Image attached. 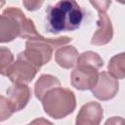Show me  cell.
I'll return each mask as SVG.
<instances>
[{"label":"cell","instance_id":"ffe728a7","mask_svg":"<svg viewBox=\"0 0 125 125\" xmlns=\"http://www.w3.org/2000/svg\"><path fill=\"white\" fill-rule=\"evenodd\" d=\"M116 1L120 4H125V0H116Z\"/></svg>","mask_w":125,"mask_h":125},{"label":"cell","instance_id":"2e32d148","mask_svg":"<svg viewBox=\"0 0 125 125\" xmlns=\"http://www.w3.org/2000/svg\"><path fill=\"white\" fill-rule=\"evenodd\" d=\"M13 113H14V111L12 110V108L8 103L7 97L2 95L0 98V121L3 122L6 119L10 118V116Z\"/></svg>","mask_w":125,"mask_h":125},{"label":"cell","instance_id":"7c38bea8","mask_svg":"<svg viewBox=\"0 0 125 125\" xmlns=\"http://www.w3.org/2000/svg\"><path fill=\"white\" fill-rule=\"evenodd\" d=\"M57 86H61V82L56 76L51 74H42L34 85L35 97L41 101L48 91Z\"/></svg>","mask_w":125,"mask_h":125},{"label":"cell","instance_id":"9a60e30c","mask_svg":"<svg viewBox=\"0 0 125 125\" xmlns=\"http://www.w3.org/2000/svg\"><path fill=\"white\" fill-rule=\"evenodd\" d=\"M14 63V55L10 49L1 47L0 49V72L3 76H6L8 69Z\"/></svg>","mask_w":125,"mask_h":125},{"label":"cell","instance_id":"30bf717a","mask_svg":"<svg viewBox=\"0 0 125 125\" xmlns=\"http://www.w3.org/2000/svg\"><path fill=\"white\" fill-rule=\"evenodd\" d=\"M113 37V26L110 18L105 13H99L97 29L92 36L91 44L103 46L108 44Z\"/></svg>","mask_w":125,"mask_h":125},{"label":"cell","instance_id":"6da1fadb","mask_svg":"<svg viewBox=\"0 0 125 125\" xmlns=\"http://www.w3.org/2000/svg\"><path fill=\"white\" fill-rule=\"evenodd\" d=\"M84 12L75 0H60L46 9V31L58 34L80 27Z\"/></svg>","mask_w":125,"mask_h":125},{"label":"cell","instance_id":"7a4b0ae2","mask_svg":"<svg viewBox=\"0 0 125 125\" xmlns=\"http://www.w3.org/2000/svg\"><path fill=\"white\" fill-rule=\"evenodd\" d=\"M38 34L33 21L28 19L21 9L8 7L2 12L0 21L1 43L11 42L17 37L28 39Z\"/></svg>","mask_w":125,"mask_h":125},{"label":"cell","instance_id":"3957f363","mask_svg":"<svg viewBox=\"0 0 125 125\" xmlns=\"http://www.w3.org/2000/svg\"><path fill=\"white\" fill-rule=\"evenodd\" d=\"M72 39L68 36L58 38H46L41 34L28 38L25 42V49L20 53L25 60L40 69L41 66L48 63L52 58L55 48L68 44Z\"/></svg>","mask_w":125,"mask_h":125},{"label":"cell","instance_id":"8992f818","mask_svg":"<svg viewBox=\"0 0 125 125\" xmlns=\"http://www.w3.org/2000/svg\"><path fill=\"white\" fill-rule=\"evenodd\" d=\"M39 68L19 54L17 61L8 69L6 76L12 83L28 84L33 80Z\"/></svg>","mask_w":125,"mask_h":125},{"label":"cell","instance_id":"ac0fdd59","mask_svg":"<svg viewBox=\"0 0 125 125\" xmlns=\"http://www.w3.org/2000/svg\"><path fill=\"white\" fill-rule=\"evenodd\" d=\"M43 3H44V0H22L23 7L29 12H34L40 9Z\"/></svg>","mask_w":125,"mask_h":125},{"label":"cell","instance_id":"ba28073f","mask_svg":"<svg viewBox=\"0 0 125 125\" xmlns=\"http://www.w3.org/2000/svg\"><path fill=\"white\" fill-rule=\"evenodd\" d=\"M31 98V91L26 84L13 83L7 89V100L15 112L23 109Z\"/></svg>","mask_w":125,"mask_h":125},{"label":"cell","instance_id":"5b68a950","mask_svg":"<svg viewBox=\"0 0 125 125\" xmlns=\"http://www.w3.org/2000/svg\"><path fill=\"white\" fill-rule=\"evenodd\" d=\"M99 68L87 64L76 63L75 67L70 73L71 85L80 91L92 90L99 79Z\"/></svg>","mask_w":125,"mask_h":125},{"label":"cell","instance_id":"e0dca14e","mask_svg":"<svg viewBox=\"0 0 125 125\" xmlns=\"http://www.w3.org/2000/svg\"><path fill=\"white\" fill-rule=\"evenodd\" d=\"M99 13H105L111 4V0H89Z\"/></svg>","mask_w":125,"mask_h":125},{"label":"cell","instance_id":"d6986e66","mask_svg":"<svg viewBox=\"0 0 125 125\" xmlns=\"http://www.w3.org/2000/svg\"><path fill=\"white\" fill-rule=\"evenodd\" d=\"M125 124V120L119 116H113L111 119L105 121V124Z\"/></svg>","mask_w":125,"mask_h":125},{"label":"cell","instance_id":"277c9868","mask_svg":"<svg viewBox=\"0 0 125 125\" xmlns=\"http://www.w3.org/2000/svg\"><path fill=\"white\" fill-rule=\"evenodd\" d=\"M44 111L54 119H62L72 113L76 107L74 93L64 87L57 86L46 93L41 100Z\"/></svg>","mask_w":125,"mask_h":125},{"label":"cell","instance_id":"52a82bcc","mask_svg":"<svg viewBox=\"0 0 125 125\" xmlns=\"http://www.w3.org/2000/svg\"><path fill=\"white\" fill-rule=\"evenodd\" d=\"M118 90V79L107 71H102L99 73V79L96 86L91 91L96 99L100 101H108L116 96Z\"/></svg>","mask_w":125,"mask_h":125},{"label":"cell","instance_id":"4fadbf2b","mask_svg":"<svg viewBox=\"0 0 125 125\" xmlns=\"http://www.w3.org/2000/svg\"><path fill=\"white\" fill-rule=\"evenodd\" d=\"M108 72L117 79L125 78V52L111 57L107 65Z\"/></svg>","mask_w":125,"mask_h":125},{"label":"cell","instance_id":"8fae6325","mask_svg":"<svg viewBox=\"0 0 125 125\" xmlns=\"http://www.w3.org/2000/svg\"><path fill=\"white\" fill-rule=\"evenodd\" d=\"M78 57L79 54L76 48L67 44L60 47L55 53V61L62 68L74 67L77 63Z\"/></svg>","mask_w":125,"mask_h":125},{"label":"cell","instance_id":"5bb4252c","mask_svg":"<svg viewBox=\"0 0 125 125\" xmlns=\"http://www.w3.org/2000/svg\"><path fill=\"white\" fill-rule=\"evenodd\" d=\"M77 63L91 64L99 69L104 66L103 59L99 56V54H97L96 52H93V51H87V52H83L82 54H80L77 59Z\"/></svg>","mask_w":125,"mask_h":125},{"label":"cell","instance_id":"9c48e42d","mask_svg":"<svg viewBox=\"0 0 125 125\" xmlns=\"http://www.w3.org/2000/svg\"><path fill=\"white\" fill-rule=\"evenodd\" d=\"M104 116V109L97 102H89L80 108L75 124L76 125H98Z\"/></svg>","mask_w":125,"mask_h":125}]
</instances>
